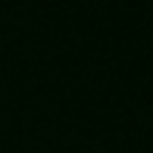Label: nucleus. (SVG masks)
I'll return each mask as SVG.
<instances>
[]
</instances>
